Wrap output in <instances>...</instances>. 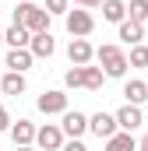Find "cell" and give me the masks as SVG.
Masks as SVG:
<instances>
[{
    "label": "cell",
    "instance_id": "cell-1",
    "mask_svg": "<svg viewBox=\"0 0 148 151\" xmlns=\"http://www.w3.org/2000/svg\"><path fill=\"white\" fill-rule=\"evenodd\" d=\"M49 14L39 7L36 0H21L18 7H14V21L11 25H21V28H28V35H36V32H49Z\"/></svg>",
    "mask_w": 148,
    "mask_h": 151
},
{
    "label": "cell",
    "instance_id": "cell-2",
    "mask_svg": "<svg viewBox=\"0 0 148 151\" xmlns=\"http://www.w3.org/2000/svg\"><path fill=\"white\" fill-rule=\"evenodd\" d=\"M95 63L106 77H127V53L116 42H106V46L95 49Z\"/></svg>",
    "mask_w": 148,
    "mask_h": 151
},
{
    "label": "cell",
    "instance_id": "cell-3",
    "mask_svg": "<svg viewBox=\"0 0 148 151\" xmlns=\"http://www.w3.org/2000/svg\"><path fill=\"white\" fill-rule=\"evenodd\" d=\"M64 25H67L71 39H88L95 32V18H92V11H85V7L67 11V14H64Z\"/></svg>",
    "mask_w": 148,
    "mask_h": 151
},
{
    "label": "cell",
    "instance_id": "cell-4",
    "mask_svg": "<svg viewBox=\"0 0 148 151\" xmlns=\"http://www.w3.org/2000/svg\"><path fill=\"white\" fill-rule=\"evenodd\" d=\"M36 106H39V113H46V116H64L67 113V91L64 88H49V91H42L36 99Z\"/></svg>",
    "mask_w": 148,
    "mask_h": 151
},
{
    "label": "cell",
    "instance_id": "cell-5",
    "mask_svg": "<svg viewBox=\"0 0 148 151\" xmlns=\"http://www.w3.org/2000/svg\"><path fill=\"white\" fill-rule=\"evenodd\" d=\"M64 130L60 123H46V127H36V148L39 151H60L64 148Z\"/></svg>",
    "mask_w": 148,
    "mask_h": 151
},
{
    "label": "cell",
    "instance_id": "cell-6",
    "mask_svg": "<svg viewBox=\"0 0 148 151\" xmlns=\"http://www.w3.org/2000/svg\"><path fill=\"white\" fill-rule=\"evenodd\" d=\"M60 130H64L67 141H81V137L88 134V116L78 113V109H67V113L60 116Z\"/></svg>",
    "mask_w": 148,
    "mask_h": 151
},
{
    "label": "cell",
    "instance_id": "cell-7",
    "mask_svg": "<svg viewBox=\"0 0 148 151\" xmlns=\"http://www.w3.org/2000/svg\"><path fill=\"white\" fill-rule=\"evenodd\" d=\"M113 119H116V130H127V134H134V130L145 123V113H141V106H131V102H123V106L113 113Z\"/></svg>",
    "mask_w": 148,
    "mask_h": 151
},
{
    "label": "cell",
    "instance_id": "cell-8",
    "mask_svg": "<svg viewBox=\"0 0 148 151\" xmlns=\"http://www.w3.org/2000/svg\"><path fill=\"white\" fill-rule=\"evenodd\" d=\"M67 60H71V67L92 63V60H95V46H92L88 39H71V42H67Z\"/></svg>",
    "mask_w": 148,
    "mask_h": 151
},
{
    "label": "cell",
    "instance_id": "cell-9",
    "mask_svg": "<svg viewBox=\"0 0 148 151\" xmlns=\"http://www.w3.org/2000/svg\"><path fill=\"white\" fill-rule=\"evenodd\" d=\"M88 134H95L99 141H110L113 134H116V119H113V113H95V116H88Z\"/></svg>",
    "mask_w": 148,
    "mask_h": 151
},
{
    "label": "cell",
    "instance_id": "cell-10",
    "mask_svg": "<svg viewBox=\"0 0 148 151\" xmlns=\"http://www.w3.org/2000/svg\"><path fill=\"white\" fill-rule=\"evenodd\" d=\"M28 53H32L36 60H49V56L57 53V39L49 35V32H36V35L28 39Z\"/></svg>",
    "mask_w": 148,
    "mask_h": 151
},
{
    "label": "cell",
    "instance_id": "cell-11",
    "mask_svg": "<svg viewBox=\"0 0 148 151\" xmlns=\"http://www.w3.org/2000/svg\"><path fill=\"white\" fill-rule=\"evenodd\" d=\"M7 134H11L14 148L36 144V123H32V119H18V123H11V127H7Z\"/></svg>",
    "mask_w": 148,
    "mask_h": 151
},
{
    "label": "cell",
    "instance_id": "cell-12",
    "mask_svg": "<svg viewBox=\"0 0 148 151\" xmlns=\"http://www.w3.org/2000/svg\"><path fill=\"white\" fill-rule=\"evenodd\" d=\"M32 63H36V56L28 53V46H25V49H7V56H4V67L14 70V74H25Z\"/></svg>",
    "mask_w": 148,
    "mask_h": 151
},
{
    "label": "cell",
    "instance_id": "cell-13",
    "mask_svg": "<svg viewBox=\"0 0 148 151\" xmlns=\"http://www.w3.org/2000/svg\"><path fill=\"white\" fill-rule=\"evenodd\" d=\"M116 39H120V42H127V46H138V42L145 39V25H138V21L123 18V21L116 25Z\"/></svg>",
    "mask_w": 148,
    "mask_h": 151
},
{
    "label": "cell",
    "instance_id": "cell-14",
    "mask_svg": "<svg viewBox=\"0 0 148 151\" xmlns=\"http://www.w3.org/2000/svg\"><path fill=\"white\" fill-rule=\"evenodd\" d=\"M123 99H127L131 106H145L148 102V84L141 81V77H131V81L123 84Z\"/></svg>",
    "mask_w": 148,
    "mask_h": 151
},
{
    "label": "cell",
    "instance_id": "cell-15",
    "mask_svg": "<svg viewBox=\"0 0 148 151\" xmlns=\"http://www.w3.org/2000/svg\"><path fill=\"white\" fill-rule=\"evenodd\" d=\"M25 88H28L25 74H14V70L0 74V91H4V95H25Z\"/></svg>",
    "mask_w": 148,
    "mask_h": 151
},
{
    "label": "cell",
    "instance_id": "cell-16",
    "mask_svg": "<svg viewBox=\"0 0 148 151\" xmlns=\"http://www.w3.org/2000/svg\"><path fill=\"white\" fill-rule=\"evenodd\" d=\"M99 7H102V21H110V25H120L127 18V0H102Z\"/></svg>",
    "mask_w": 148,
    "mask_h": 151
},
{
    "label": "cell",
    "instance_id": "cell-17",
    "mask_svg": "<svg viewBox=\"0 0 148 151\" xmlns=\"http://www.w3.org/2000/svg\"><path fill=\"white\" fill-rule=\"evenodd\" d=\"M102 81H106V74H102L99 67H92V63H85V67H81V88H85V91H99V88H102Z\"/></svg>",
    "mask_w": 148,
    "mask_h": 151
},
{
    "label": "cell",
    "instance_id": "cell-18",
    "mask_svg": "<svg viewBox=\"0 0 148 151\" xmlns=\"http://www.w3.org/2000/svg\"><path fill=\"white\" fill-rule=\"evenodd\" d=\"M106 151H138V141H134V134L116 130L110 141H106Z\"/></svg>",
    "mask_w": 148,
    "mask_h": 151
},
{
    "label": "cell",
    "instance_id": "cell-19",
    "mask_svg": "<svg viewBox=\"0 0 148 151\" xmlns=\"http://www.w3.org/2000/svg\"><path fill=\"white\" fill-rule=\"evenodd\" d=\"M28 39H32V35H28V28H21V25H11V28L4 32V42H7L11 49H25Z\"/></svg>",
    "mask_w": 148,
    "mask_h": 151
},
{
    "label": "cell",
    "instance_id": "cell-20",
    "mask_svg": "<svg viewBox=\"0 0 148 151\" xmlns=\"http://www.w3.org/2000/svg\"><path fill=\"white\" fill-rule=\"evenodd\" d=\"M127 67H148V46L145 42H138V46H131V53H127Z\"/></svg>",
    "mask_w": 148,
    "mask_h": 151
},
{
    "label": "cell",
    "instance_id": "cell-21",
    "mask_svg": "<svg viewBox=\"0 0 148 151\" xmlns=\"http://www.w3.org/2000/svg\"><path fill=\"white\" fill-rule=\"evenodd\" d=\"M127 18L138 21V25H145L148 21V0H131L127 4Z\"/></svg>",
    "mask_w": 148,
    "mask_h": 151
},
{
    "label": "cell",
    "instance_id": "cell-22",
    "mask_svg": "<svg viewBox=\"0 0 148 151\" xmlns=\"http://www.w3.org/2000/svg\"><path fill=\"white\" fill-rule=\"evenodd\" d=\"M67 7H71V0H46L42 4V11L53 18V14H67Z\"/></svg>",
    "mask_w": 148,
    "mask_h": 151
},
{
    "label": "cell",
    "instance_id": "cell-23",
    "mask_svg": "<svg viewBox=\"0 0 148 151\" xmlns=\"http://www.w3.org/2000/svg\"><path fill=\"white\" fill-rule=\"evenodd\" d=\"M64 88H81V67H71L64 74Z\"/></svg>",
    "mask_w": 148,
    "mask_h": 151
},
{
    "label": "cell",
    "instance_id": "cell-24",
    "mask_svg": "<svg viewBox=\"0 0 148 151\" xmlns=\"http://www.w3.org/2000/svg\"><path fill=\"white\" fill-rule=\"evenodd\" d=\"M14 119H11V113H7V106L0 102V134H7V127H11Z\"/></svg>",
    "mask_w": 148,
    "mask_h": 151
},
{
    "label": "cell",
    "instance_id": "cell-25",
    "mask_svg": "<svg viewBox=\"0 0 148 151\" xmlns=\"http://www.w3.org/2000/svg\"><path fill=\"white\" fill-rule=\"evenodd\" d=\"M60 151H88V148H85V141H64Z\"/></svg>",
    "mask_w": 148,
    "mask_h": 151
},
{
    "label": "cell",
    "instance_id": "cell-26",
    "mask_svg": "<svg viewBox=\"0 0 148 151\" xmlns=\"http://www.w3.org/2000/svg\"><path fill=\"white\" fill-rule=\"evenodd\" d=\"M71 4H78V7H85V11H92V7H99L102 0H71Z\"/></svg>",
    "mask_w": 148,
    "mask_h": 151
},
{
    "label": "cell",
    "instance_id": "cell-27",
    "mask_svg": "<svg viewBox=\"0 0 148 151\" xmlns=\"http://www.w3.org/2000/svg\"><path fill=\"white\" fill-rule=\"evenodd\" d=\"M138 151H148V134L141 137V141H138Z\"/></svg>",
    "mask_w": 148,
    "mask_h": 151
},
{
    "label": "cell",
    "instance_id": "cell-28",
    "mask_svg": "<svg viewBox=\"0 0 148 151\" xmlns=\"http://www.w3.org/2000/svg\"><path fill=\"white\" fill-rule=\"evenodd\" d=\"M14 151H39L36 144H25V148H14Z\"/></svg>",
    "mask_w": 148,
    "mask_h": 151
},
{
    "label": "cell",
    "instance_id": "cell-29",
    "mask_svg": "<svg viewBox=\"0 0 148 151\" xmlns=\"http://www.w3.org/2000/svg\"><path fill=\"white\" fill-rule=\"evenodd\" d=\"M0 46H4V32H0Z\"/></svg>",
    "mask_w": 148,
    "mask_h": 151
},
{
    "label": "cell",
    "instance_id": "cell-30",
    "mask_svg": "<svg viewBox=\"0 0 148 151\" xmlns=\"http://www.w3.org/2000/svg\"><path fill=\"white\" fill-rule=\"evenodd\" d=\"M145 35H148V21H145Z\"/></svg>",
    "mask_w": 148,
    "mask_h": 151
}]
</instances>
